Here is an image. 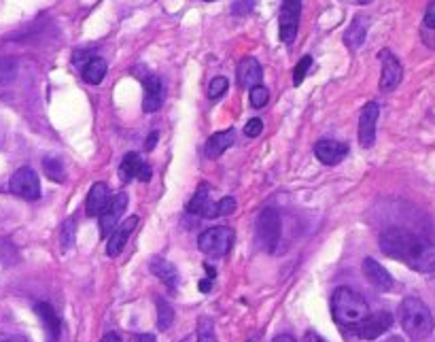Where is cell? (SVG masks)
I'll list each match as a JSON object with an SVG mask.
<instances>
[{
  "label": "cell",
  "mask_w": 435,
  "mask_h": 342,
  "mask_svg": "<svg viewBox=\"0 0 435 342\" xmlns=\"http://www.w3.org/2000/svg\"><path fill=\"white\" fill-rule=\"evenodd\" d=\"M380 251L397 261H404L416 272L423 274L435 272V245L410 230L404 228L384 230L380 234Z\"/></svg>",
  "instance_id": "1"
},
{
  "label": "cell",
  "mask_w": 435,
  "mask_h": 342,
  "mask_svg": "<svg viewBox=\"0 0 435 342\" xmlns=\"http://www.w3.org/2000/svg\"><path fill=\"white\" fill-rule=\"evenodd\" d=\"M399 323L410 338H429L435 330V321L429 306L421 298H406L399 306Z\"/></svg>",
  "instance_id": "2"
},
{
  "label": "cell",
  "mask_w": 435,
  "mask_h": 342,
  "mask_svg": "<svg viewBox=\"0 0 435 342\" xmlns=\"http://www.w3.org/2000/svg\"><path fill=\"white\" fill-rule=\"evenodd\" d=\"M332 313L340 326L354 328L361 319L369 315V306L357 291L348 287H338L332 296Z\"/></svg>",
  "instance_id": "3"
},
{
  "label": "cell",
  "mask_w": 435,
  "mask_h": 342,
  "mask_svg": "<svg viewBox=\"0 0 435 342\" xmlns=\"http://www.w3.org/2000/svg\"><path fill=\"white\" fill-rule=\"evenodd\" d=\"M280 234H282V219L280 213L274 206L263 208L257 217V226H255V238L257 245L265 253H274L278 243H280Z\"/></svg>",
  "instance_id": "4"
},
{
  "label": "cell",
  "mask_w": 435,
  "mask_h": 342,
  "mask_svg": "<svg viewBox=\"0 0 435 342\" xmlns=\"http://www.w3.org/2000/svg\"><path fill=\"white\" fill-rule=\"evenodd\" d=\"M234 241H236L234 230H230L227 226H217V228H208L206 232L200 234L198 247L204 256L225 257L232 251Z\"/></svg>",
  "instance_id": "5"
},
{
  "label": "cell",
  "mask_w": 435,
  "mask_h": 342,
  "mask_svg": "<svg viewBox=\"0 0 435 342\" xmlns=\"http://www.w3.org/2000/svg\"><path fill=\"white\" fill-rule=\"evenodd\" d=\"M9 189L24 198V200H39L41 198V183H39V174L32 171L30 166H21L17 172H13L11 181H9Z\"/></svg>",
  "instance_id": "6"
},
{
  "label": "cell",
  "mask_w": 435,
  "mask_h": 342,
  "mask_svg": "<svg viewBox=\"0 0 435 342\" xmlns=\"http://www.w3.org/2000/svg\"><path fill=\"white\" fill-rule=\"evenodd\" d=\"M391 326H393V315L389 311H378V313H372L365 319H361L352 330L363 341H376L378 336L389 332Z\"/></svg>",
  "instance_id": "7"
},
{
  "label": "cell",
  "mask_w": 435,
  "mask_h": 342,
  "mask_svg": "<svg viewBox=\"0 0 435 342\" xmlns=\"http://www.w3.org/2000/svg\"><path fill=\"white\" fill-rule=\"evenodd\" d=\"M378 117H380V106L378 102H367L361 109L359 115V145L363 149L374 147L376 143V126H378Z\"/></svg>",
  "instance_id": "8"
},
{
  "label": "cell",
  "mask_w": 435,
  "mask_h": 342,
  "mask_svg": "<svg viewBox=\"0 0 435 342\" xmlns=\"http://www.w3.org/2000/svg\"><path fill=\"white\" fill-rule=\"evenodd\" d=\"M302 15V0H285L280 9V41L291 45L297 36Z\"/></svg>",
  "instance_id": "9"
},
{
  "label": "cell",
  "mask_w": 435,
  "mask_h": 342,
  "mask_svg": "<svg viewBox=\"0 0 435 342\" xmlns=\"http://www.w3.org/2000/svg\"><path fill=\"white\" fill-rule=\"evenodd\" d=\"M380 62H382V73H380V89L382 91H393L404 79V66L397 60L395 54L389 49L380 51Z\"/></svg>",
  "instance_id": "10"
},
{
  "label": "cell",
  "mask_w": 435,
  "mask_h": 342,
  "mask_svg": "<svg viewBox=\"0 0 435 342\" xmlns=\"http://www.w3.org/2000/svg\"><path fill=\"white\" fill-rule=\"evenodd\" d=\"M126 208H128V196L126 193H115L111 198V202L106 204V208L98 215L100 217V234L104 238H108V234L117 228V223H119L121 215L126 213Z\"/></svg>",
  "instance_id": "11"
},
{
  "label": "cell",
  "mask_w": 435,
  "mask_h": 342,
  "mask_svg": "<svg viewBox=\"0 0 435 342\" xmlns=\"http://www.w3.org/2000/svg\"><path fill=\"white\" fill-rule=\"evenodd\" d=\"M314 156H317V160H319L321 164H325V166H336V164H340L348 156V145L347 143H340V141H329V139H325V141H319V143L314 145Z\"/></svg>",
  "instance_id": "12"
},
{
  "label": "cell",
  "mask_w": 435,
  "mask_h": 342,
  "mask_svg": "<svg viewBox=\"0 0 435 342\" xmlns=\"http://www.w3.org/2000/svg\"><path fill=\"white\" fill-rule=\"evenodd\" d=\"M363 274L365 278L378 289V291H391L393 289V276L389 274V270L376 261L374 257H365L363 259Z\"/></svg>",
  "instance_id": "13"
},
{
  "label": "cell",
  "mask_w": 435,
  "mask_h": 342,
  "mask_svg": "<svg viewBox=\"0 0 435 342\" xmlns=\"http://www.w3.org/2000/svg\"><path fill=\"white\" fill-rule=\"evenodd\" d=\"M136 223H138V217H130V219L117 223V228L108 234V243H106V253H108V256L117 257L123 251V247H126L130 234L134 232Z\"/></svg>",
  "instance_id": "14"
},
{
  "label": "cell",
  "mask_w": 435,
  "mask_h": 342,
  "mask_svg": "<svg viewBox=\"0 0 435 342\" xmlns=\"http://www.w3.org/2000/svg\"><path fill=\"white\" fill-rule=\"evenodd\" d=\"M164 104V84L158 75H149L145 79V98H143V111L145 113H158Z\"/></svg>",
  "instance_id": "15"
},
{
  "label": "cell",
  "mask_w": 435,
  "mask_h": 342,
  "mask_svg": "<svg viewBox=\"0 0 435 342\" xmlns=\"http://www.w3.org/2000/svg\"><path fill=\"white\" fill-rule=\"evenodd\" d=\"M187 211L191 215H200L206 219H215L217 217V202H213L208 198V185H200L198 191L193 193V198L187 204Z\"/></svg>",
  "instance_id": "16"
},
{
  "label": "cell",
  "mask_w": 435,
  "mask_h": 342,
  "mask_svg": "<svg viewBox=\"0 0 435 342\" xmlns=\"http://www.w3.org/2000/svg\"><path fill=\"white\" fill-rule=\"evenodd\" d=\"M236 77H238V86L240 87H249V89H251V87L261 86V79H263L261 64L253 56H247V58L238 64Z\"/></svg>",
  "instance_id": "17"
},
{
  "label": "cell",
  "mask_w": 435,
  "mask_h": 342,
  "mask_svg": "<svg viewBox=\"0 0 435 342\" xmlns=\"http://www.w3.org/2000/svg\"><path fill=\"white\" fill-rule=\"evenodd\" d=\"M111 202V191L104 183H93L86 200L87 217H98Z\"/></svg>",
  "instance_id": "18"
},
{
  "label": "cell",
  "mask_w": 435,
  "mask_h": 342,
  "mask_svg": "<svg viewBox=\"0 0 435 342\" xmlns=\"http://www.w3.org/2000/svg\"><path fill=\"white\" fill-rule=\"evenodd\" d=\"M234 139H236V130H234V128L223 130V132H215V134L206 141V147H204L206 156H208L210 160L223 156V154L234 145Z\"/></svg>",
  "instance_id": "19"
},
{
  "label": "cell",
  "mask_w": 435,
  "mask_h": 342,
  "mask_svg": "<svg viewBox=\"0 0 435 342\" xmlns=\"http://www.w3.org/2000/svg\"><path fill=\"white\" fill-rule=\"evenodd\" d=\"M149 270L170 289V293H176L178 274H176V268H174L168 259H164V257H153L151 263H149Z\"/></svg>",
  "instance_id": "20"
},
{
  "label": "cell",
  "mask_w": 435,
  "mask_h": 342,
  "mask_svg": "<svg viewBox=\"0 0 435 342\" xmlns=\"http://www.w3.org/2000/svg\"><path fill=\"white\" fill-rule=\"evenodd\" d=\"M367 28H369V17H354L350 21V26L344 32V45L348 49H359L363 43H365V36H367Z\"/></svg>",
  "instance_id": "21"
},
{
  "label": "cell",
  "mask_w": 435,
  "mask_h": 342,
  "mask_svg": "<svg viewBox=\"0 0 435 342\" xmlns=\"http://www.w3.org/2000/svg\"><path fill=\"white\" fill-rule=\"evenodd\" d=\"M106 71H108L106 62L102 58H98V56H91L87 60V64H83L81 75H83V81L89 84V86H100L104 81V77H106Z\"/></svg>",
  "instance_id": "22"
},
{
  "label": "cell",
  "mask_w": 435,
  "mask_h": 342,
  "mask_svg": "<svg viewBox=\"0 0 435 342\" xmlns=\"http://www.w3.org/2000/svg\"><path fill=\"white\" fill-rule=\"evenodd\" d=\"M36 315L43 319L45 330L49 332L51 341H58L60 330H62V323H60V317L56 315L53 306H51V304H45V302H41V304H36Z\"/></svg>",
  "instance_id": "23"
},
{
  "label": "cell",
  "mask_w": 435,
  "mask_h": 342,
  "mask_svg": "<svg viewBox=\"0 0 435 342\" xmlns=\"http://www.w3.org/2000/svg\"><path fill=\"white\" fill-rule=\"evenodd\" d=\"M140 164H143V160H140L138 154H126L123 160H121V164H119V178H121L123 183H130L132 178H136Z\"/></svg>",
  "instance_id": "24"
},
{
  "label": "cell",
  "mask_w": 435,
  "mask_h": 342,
  "mask_svg": "<svg viewBox=\"0 0 435 342\" xmlns=\"http://www.w3.org/2000/svg\"><path fill=\"white\" fill-rule=\"evenodd\" d=\"M155 304H158V330L166 332V330L173 326V321H174L173 306H170V304H168L164 298H158V300H155Z\"/></svg>",
  "instance_id": "25"
},
{
  "label": "cell",
  "mask_w": 435,
  "mask_h": 342,
  "mask_svg": "<svg viewBox=\"0 0 435 342\" xmlns=\"http://www.w3.org/2000/svg\"><path fill=\"white\" fill-rule=\"evenodd\" d=\"M43 171H45V174H47L51 181H56V183H62V181H64V164H62V160L56 158V156H47V158L43 160Z\"/></svg>",
  "instance_id": "26"
},
{
  "label": "cell",
  "mask_w": 435,
  "mask_h": 342,
  "mask_svg": "<svg viewBox=\"0 0 435 342\" xmlns=\"http://www.w3.org/2000/svg\"><path fill=\"white\" fill-rule=\"evenodd\" d=\"M227 87H230V81H227L225 77H215V79L208 84V98H210V100L223 98L225 91H227Z\"/></svg>",
  "instance_id": "27"
},
{
  "label": "cell",
  "mask_w": 435,
  "mask_h": 342,
  "mask_svg": "<svg viewBox=\"0 0 435 342\" xmlns=\"http://www.w3.org/2000/svg\"><path fill=\"white\" fill-rule=\"evenodd\" d=\"M310 66H312V58H310V56H304V58L297 62L295 71H293V86H302V84H304V79H306Z\"/></svg>",
  "instance_id": "28"
},
{
  "label": "cell",
  "mask_w": 435,
  "mask_h": 342,
  "mask_svg": "<svg viewBox=\"0 0 435 342\" xmlns=\"http://www.w3.org/2000/svg\"><path fill=\"white\" fill-rule=\"evenodd\" d=\"M198 342H217L215 336V328L210 319H202L198 323Z\"/></svg>",
  "instance_id": "29"
},
{
  "label": "cell",
  "mask_w": 435,
  "mask_h": 342,
  "mask_svg": "<svg viewBox=\"0 0 435 342\" xmlns=\"http://www.w3.org/2000/svg\"><path fill=\"white\" fill-rule=\"evenodd\" d=\"M75 232H77V226L73 219H66L64 226H62V249H71L73 243H75Z\"/></svg>",
  "instance_id": "30"
},
{
  "label": "cell",
  "mask_w": 435,
  "mask_h": 342,
  "mask_svg": "<svg viewBox=\"0 0 435 342\" xmlns=\"http://www.w3.org/2000/svg\"><path fill=\"white\" fill-rule=\"evenodd\" d=\"M267 100H270V91H267V87L263 86L251 87V106L263 109V106L267 104Z\"/></svg>",
  "instance_id": "31"
},
{
  "label": "cell",
  "mask_w": 435,
  "mask_h": 342,
  "mask_svg": "<svg viewBox=\"0 0 435 342\" xmlns=\"http://www.w3.org/2000/svg\"><path fill=\"white\" fill-rule=\"evenodd\" d=\"M236 211V200L232 196H225L217 202V217H227Z\"/></svg>",
  "instance_id": "32"
},
{
  "label": "cell",
  "mask_w": 435,
  "mask_h": 342,
  "mask_svg": "<svg viewBox=\"0 0 435 342\" xmlns=\"http://www.w3.org/2000/svg\"><path fill=\"white\" fill-rule=\"evenodd\" d=\"M261 130H263V121H261L260 117H253V119H249L247 126H245V136L255 139V136H260Z\"/></svg>",
  "instance_id": "33"
},
{
  "label": "cell",
  "mask_w": 435,
  "mask_h": 342,
  "mask_svg": "<svg viewBox=\"0 0 435 342\" xmlns=\"http://www.w3.org/2000/svg\"><path fill=\"white\" fill-rule=\"evenodd\" d=\"M425 26L435 30V0L429 2V6H427V11H425Z\"/></svg>",
  "instance_id": "34"
},
{
  "label": "cell",
  "mask_w": 435,
  "mask_h": 342,
  "mask_svg": "<svg viewBox=\"0 0 435 342\" xmlns=\"http://www.w3.org/2000/svg\"><path fill=\"white\" fill-rule=\"evenodd\" d=\"M253 6H255V0H240V2H238V4H236L232 11H234L236 15H245V13H247V11H251Z\"/></svg>",
  "instance_id": "35"
},
{
  "label": "cell",
  "mask_w": 435,
  "mask_h": 342,
  "mask_svg": "<svg viewBox=\"0 0 435 342\" xmlns=\"http://www.w3.org/2000/svg\"><path fill=\"white\" fill-rule=\"evenodd\" d=\"M151 174H153V172H151V166L143 162V164H140V169H138V174H136V178H138V181H143V183H147V181L151 178Z\"/></svg>",
  "instance_id": "36"
},
{
  "label": "cell",
  "mask_w": 435,
  "mask_h": 342,
  "mask_svg": "<svg viewBox=\"0 0 435 342\" xmlns=\"http://www.w3.org/2000/svg\"><path fill=\"white\" fill-rule=\"evenodd\" d=\"M158 139H160V132H151L149 136H147V143H145V149L147 151H151V149H155V145H158Z\"/></svg>",
  "instance_id": "37"
},
{
  "label": "cell",
  "mask_w": 435,
  "mask_h": 342,
  "mask_svg": "<svg viewBox=\"0 0 435 342\" xmlns=\"http://www.w3.org/2000/svg\"><path fill=\"white\" fill-rule=\"evenodd\" d=\"M89 58H91V56H89L87 51H79V49H77V51H75V56H73L75 64H79V62H86L87 64V60H89Z\"/></svg>",
  "instance_id": "38"
},
{
  "label": "cell",
  "mask_w": 435,
  "mask_h": 342,
  "mask_svg": "<svg viewBox=\"0 0 435 342\" xmlns=\"http://www.w3.org/2000/svg\"><path fill=\"white\" fill-rule=\"evenodd\" d=\"M130 342H155V336L153 334H136V336H132Z\"/></svg>",
  "instance_id": "39"
},
{
  "label": "cell",
  "mask_w": 435,
  "mask_h": 342,
  "mask_svg": "<svg viewBox=\"0 0 435 342\" xmlns=\"http://www.w3.org/2000/svg\"><path fill=\"white\" fill-rule=\"evenodd\" d=\"M200 291H204V293H208L210 291V287H213V278H204V281H200Z\"/></svg>",
  "instance_id": "40"
},
{
  "label": "cell",
  "mask_w": 435,
  "mask_h": 342,
  "mask_svg": "<svg viewBox=\"0 0 435 342\" xmlns=\"http://www.w3.org/2000/svg\"><path fill=\"white\" fill-rule=\"evenodd\" d=\"M100 342H121V338H119V334L108 332V334H104V336H102V341Z\"/></svg>",
  "instance_id": "41"
},
{
  "label": "cell",
  "mask_w": 435,
  "mask_h": 342,
  "mask_svg": "<svg viewBox=\"0 0 435 342\" xmlns=\"http://www.w3.org/2000/svg\"><path fill=\"white\" fill-rule=\"evenodd\" d=\"M304 342H325L319 334H314V332H308L306 334V338H304Z\"/></svg>",
  "instance_id": "42"
},
{
  "label": "cell",
  "mask_w": 435,
  "mask_h": 342,
  "mask_svg": "<svg viewBox=\"0 0 435 342\" xmlns=\"http://www.w3.org/2000/svg\"><path fill=\"white\" fill-rule=\"evenodd\" d=\"M272 342H295V338L289 336V334H280V336H276Z\"/></svg>",
  "instance_id": "43"
},
{
  "label": "cell",
  "mask_w": 435,
  "mask_h": 342,
  "mask_svg": "<svg viewBox=\"0 0 435 342\" xmlns=\"http://www.w3.org/2000/svg\"><path fill=\"white\" fill-rule=\"evenodd\" d=\"M0 342H28V338H24V336H6Z\"/></svg>",
  "instance_id": "44"
},
{
  "label": "cell",
  "mask_w": 435,
  "mask_h": 342,
  "mask_svg": "<svg viewBox=\"0 0 435 342\" xmlns=\"http://www.w3.org/2000/svg\"><path fill=\"white\" fill-rule=\"evenodd\" d=\"M382 342H404V338L401 336H391V338H387V341Z\"/></svg>",
  "instance_id": "45"
},
{
  "label": "cell",
  "mask_w": 435,
  "mask_h": 342,
  "mask_svg": "<svg viewBox=\"0 0 435 342\" xmlns=\"http://www.w3.org/2000/svg\"><path fill=\"white\" fill-rule=\"evenodd\" d=\"M359 2H361V4H365V2H367V0H359Z\"/></svg>",
  "instance_id": "46"
},
{
  "label": "cell",
  "mask_w": 435,
  "mask_h": 342,
  "mask_svg": "<svg viewBox=\"0 0 435 342\" xmlns=\"http://www.w3.org/2000/svg\"><path fill=\"white\" fill-rule=\"evenodd\" d=\"M204 2H215V0H204Z\"/></svg>",
  "instance_id": "47"
}]
</instances>
